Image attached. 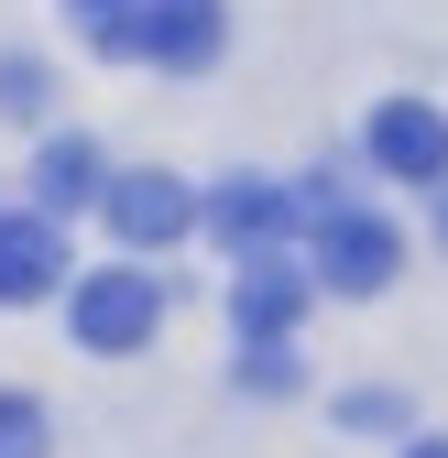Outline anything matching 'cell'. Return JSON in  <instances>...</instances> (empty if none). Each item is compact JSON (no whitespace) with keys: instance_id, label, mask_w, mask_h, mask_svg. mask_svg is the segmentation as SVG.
<instances>
[{"instance_id":"cell-1","label":"cell","mask_w":448,"mask_h":458,"mask_svg":"<svg viewBox=\"0 0 448 458\" xmlns=\"http://www.w3.org/2000/svg\"><path fill=\"white\" fill-rule=\"evenodd\" d=\"M153 317H164V295H153V273H99V284H77V350H99V360H121V350H142L153 338Z\"/></svg>"},{"instance_id":"cell-2","label":"cell","mask_w":448,"mask_h":458,"mask_svg":"<svg viewBox=\"0 0 448 458\" xmlns=\"http://www.w3.org/2000/svg\"><path fill=\"white\" fill-rule=\"evenodd\" d=\"M394 262H405V241H394L383 218H361V208L317 218V284H340V295H383Z\"/></svg>"},{"instance_id":"cell-3","label":"cell","mask_w":448,"mask_h":458,"mask_svg":"<svg viewBox=\"0 0 448 458\" xmlns=\"http://www.w3.org/2000/svg\"><path fill=\"white\" fill-rule=\"evenodd\" d=\"M219 0H142L132 12V55H153V66H176V77H197V66H219Z\"/></svg>"},{"instance_id":"cell-4","label":"cell","mask_w":448,"mask_h":458,"mask_svg":"<svg viewBox=\"0 0 448 458\" xmlns=\"http://www.w3.org/2000/svg\"><path fill=\"white\" fill-rule=\"evenodd\" d=\"M372 164L405 175V186H437L448 175V121H437L426 98H383L372 109Z\"/></svg>"},{"instance_id":"cell-5","label":"cell","mask_w":448,"mask_h":458,"mask_svg":"<svg viewBox=\"0 0 448 458\" xmlns=\"http://www.w3.org/2000/svg\"><path fill=\"white\" fill-rule=\"evenodd\" d=\"M99 208H109V229H121L132 251H164V241L197 218V197H186L176 175H121V186H99Z\"/></svg>"},{"instance_id":"cell-6","label":"cell","mask_w":448,"mask_h":458,"mask_svg":"<svg viewBox=\"0 0 448 458\" xmlns=\"http://www.w3.org/2000/svg\"><path fill=\"white\" fill-rule=\"evenodd\" d=\"M55 273H66V241H55V218H44V208L0 218V306H44V295H55Z\"/></svg>"},{"instance_id":"cell-7","label":"cell","mask_w":448,"mask_h":458,"mask_svg":"<svg viewBox=\"0 0 448 458\" xmlns=\"http://www.w3.org/2000/svg\"><path fill=\"white\" fill-rule=\"evenodd\" d=\"M230 317H241V338H285V327L306 317V262L252 251V262H241V284H230Z\"/></svg>"},{"instance_id":"cell-8","label":"cell","mask_w":448,"mask_h":458,"mask_svg":"<svg viewBox=\"0 0 448 458\" xmlns=\"http://www.w3.org/2000/svg\"><path fill=\"white\" fill-rule=\"evenodd\" d=\"M197 218H208V229H219L230 251H273V229L296 218V197H285V186H263V175H230V186H219V197H208Z\"/></svg>"},{"instance_id":"cell-9","label":"cell","mask_w":448,"mask_h":458,"mask_svg":"<svg viewBox=\"0 0 448 458\" xmlns=\"http://www.w3.org/2000/svg\"><path fill=\"white\" fill-rule=\"evenodd\" d=\"M33 197H44V218H55V208H77V197H99V153H88V142H44Z\"/></svg>"},{"instance_id":"cell-10","label":"cell","mask_w":448,"mask_h":458,"mask_svg":"<svg viewBox=\"0 0 448 458\" xmlns=\"http://www.w3.org/2000/svg\"><path fill=\"white\" fill-rule=\"evenodd\" d=\"M66 12H77V33L99 55H132V12H142V0H66Z\"/></svg>"},{"instance_id":"cell-11","label":"cell","mask_w":448,"mask_h":458,"mask_svg":"<svg viewBox=\"0 0 448 458\" xmlns=\"http://www.w3.org/2000/svg\"><path fill=\"white\" fill-rule=\"evenodd\" d=\"M0 458H44V404L33 393H0Z\"/></svg>"},{"instance_id":"cell-12","label":"cell","mask_w":448,"mask_h":458,"mask_svg":"<svg viewBox=\"0 0 448 458\" xmlns=\"http://www.w3.org/2000/svg\"><path fill=\"white\" fill-rule=\"evenodd\" d=\"M0 109H12V121H33V109H44V77L22 66V55H12V66H0Z\"/></svg>"},{"instance_id":"cell-13","label":"cell","mask_w":448,"mask_h":458,"mask_svg":"<svg viewBox=\"0 0 448 458\" xmlns=\"http://www.w3.org/2000/svg\"><path fill=\"white\" fill-rule=\"evenodd\" d=\"M405 458H448V437H416V447H405Z\"/></svg>"}]
</instances>
